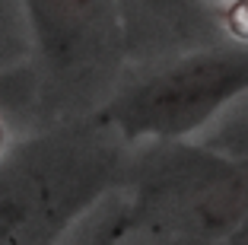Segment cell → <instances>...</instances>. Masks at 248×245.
Instances as JSON below:
<instances>
[{
	"label": "cell",
	"mask_w": 248,
	"mask_h": 245,
	"mask_svg": "<svg viewBox=\"0 0 248 245\" xmlns=\"http://www.w3.org/2000/svg\"><path fill=\"white\" fill-rule=\"evenodd\" d=\"M89 216L80 223L86 242H229L248 216V166L185 140H153Z\"/></svg>",
	"instance_id": "cell-1"
},
{
	"label": "cell",
	"mask_w": 248,
	"mask_h": 245,
	"mask_svg": "<svg viewBox=\"0 0 248 245\" xmlns=\"http://www.w3.org/2000/svg\"><path fill=\"white\" fill-rule=\"evenodd\" d=\"M127 35V58H175L182 51L217 45L223 16L213 0H118Z\"/></svg>",
	"instance_id": "cell-5"
},
{
	"label": "cell",
	"mask_w": 248,
	"mask_h": 245,
	"mask_svg": "<svg viewBox=\"0 0 248 245\" xmlns=\"http://www.w3.org/2000/svg\"><path fill=\"white\" fill-rule=\"evenodd\" d=\"M124 137L95 115L0 156V245H45L77 229L121 179Z\"/></svg>",
	"instance_id": "cell-2"
},
{
	"label": "cell",
	"mask_w": 248,
	"mask_h": 245,
	"mask_svg": "<svg viewBox=\"0 0 248 245\" xmlns=\"http://www.w3.org/2000/svg\"><path fill=\"white\" fill-rule=\"evenodd\" d=\"M248 93V42L204 45L159 61V67L99 102L93 115L137 140H185Z\"/></svg>",
	"instance_id": "cell-3"
},
{
	"label": "cell",
	"mask_w": 248,
	"mask_h": 245,
	"mask_svg": "<svg viewBox=\"0 0 248 245\" xmlns=\"http://www.w3.org/2000/svg\"><path fill=\"white\" fill-rule=\"evenodd\" d=\"M219 3H223V0H219Z\"/></svg>",
	"instance_id": "cell-9"
},
{
	"label": "cell",
	"mask_w": 248,
	"mask_h": 245,
	"mask_svg": "<svg viewBox=\"0 0 248 245\" xmlns=\"http://www.w3.org/2000/svg\"><path fill=\"white\" fill-rule=\"evenodd\" d=\"M229 242H248V216H245V223H242L239 229H235V236L229 239Z\"/></svg>",
	"instance_id": "cell-7"
},
{
	"label": "cell",
	"mask_w": 248,
	"mask_h": 245,
	"mask_svg": "<svg viewBox=\"0 0 248 245\" xmlns=\"http://www.w3.org/2000/svg\"><path fill=\"white\" fill-rule=\"evenodd\" d=\"M48 86L95 99L127 58L118 0H19Z\"/></svg>",
	"instance_id": "cell-4"
},
{
	"label": "cell",
	"mask_w": 248,
	"mask_h": 245,
	"mask_svg": "<svg viewBox=\"0 0 248 245\" xmlns=\"http://www.w3.org/2000/svg\"><path fill=\"white\" fill-rule=\"evenodd\" d=\"M219 16H223V32L232 42H248V0H223Z\"/></svg>",
	"instance_id": "cell-6"
},
{
	"label": "cell",
	"mask_w": 248,
	"mask_h": 245,
	"mask_svg": "<svg viewBox=\"0 0 248 245\" xmlns=\"http://www.w3.org/2000/svg\"><path fill=\"white\" fill-rule=\"evenodd\" d=\"M10 147H7V124H3V118H0V156L7 153Z\"/></svg>",
	"instance_id": "cell-8"
}]
</instances>
